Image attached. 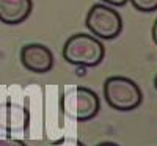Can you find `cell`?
I'll return each mask as SVG.
<instances>
[{
	"instance_id": "1",
	"label": "cell",
	"mask_w": 157,
	"mask_h": 146,
	"mask_svg": "<svg viewBox=\"0 0 157 146\" xmlns=\"http://www.w3.org/2000/svg\"><path fill=\"white\" fill-rule=\"evenodd\" d=\"M105 57V46L90 33H75L63 46V58L72 66L94 68Z\"/></svg>"
},
{
	"instance_id": "2",
	"label": "cell",
	"mask_w": 157,
	"mask_h": 146,
	"mask_svg": "<svg viewBox=\"0 0 157 146\" xmlns=\"http://www.w3.org/2000/svg\"><path fill=\"white\" fill-rule=\"evenodd\" d=\"M107 105L118 112H130L138 109L143 102V91L132 79L124 75L109 77L102 86Z\"/></svg>"
},
{
	"instance_id": "3",
	"label": "cell",
	"mask_w": 157,
	"mask_h": 146,
	"mask_svg": "<svg viewBox=\"0 0 157 146\" xmlns=\"http://www.w3.org/2000/svg\"><path fill=\"white\" fill-rule=\"evenodd\" d=\"M61 109L69 118L85 123L99 113L101 101L93 90L86 86H72L61 96Z\"/></svg>"
},
{
	"instance_id": "4",
	"label": "cell",
	"mask_w": 157,
	"mask_h": 146,
	"mask_svg": "<svg viewBox=\"0 0 157 146\" xmlns=\"http://www.w3.org/2000/svg\"><path fill=\"white\" fill-rule=\"evenodd\" d=\"M85 25L93 36L104 41H110L121 35L123 17L113 6L105 3H94L86 13Z\"/></svg>"
},
{
	"instance_id": "5",
	"label": "cell",
	"mask_w": 157,
	"mask_h": 146,
	"mask_svg": "<svg viewBox=\"0 0 157 146\" xmlns=\"http://www.w3.org/2000/svg\"><path fill=\"white\" fill-rule=\"evenodd\" d=\"M21 63L25 69L36 74H46L54 68V54L52 50L39 43L25 44L21 49Z\"/></svg>"
},
{
	"instance_id": "6",
	"label": "cell",
	"mask_w": 157,
	"mask_h": 146,
	"mask_svg": "<svg viewBox=\"0 0 157 146\" xmlns=\"http://www.w3.org/2000/svg\"><path fill=\"white\" fill-rule=\"evenodd\" d=\"M33 11L32 0H0V22L17 25L27 21Z\"/></svg>"
},
{
	"instance_id": "7",
	"label": "cell",
	"mask_w": 157,
	"mask_h": 146,
	"mask_svg": "<svg viewBox=\"0 0 157 146\" xmlns=\"http://www.w3.org/2000/svg\"><path fill=\"white\" fill-rule=\"evenodd\" d=\"M137 11L141 13H152L157 11V0H129Z\"/></svg>"
},
{
	"instance_id": "8",
	"label": "cell",
	"mask_w": 157,
	"mask_h": 146,
	"mask_svg": "<svg viewBox=\"0 0 157 146\" xmlns=\"http://www.w3.org/2000/svg\"><path fill=\"white\" fill-rule=\"evenodd\" d=\"M102 3L110 5V6H124L129 0H101Z\"/></svg>"
},
{
	"instance_id": "9",
	"label": "cell",
	"mask_w": 157,
	"mask_h": 146,
	"mask_svg": "<svg viewBox=\"0 0 157 146\" xmlns=\"http://www.w3.org/2000/svg\"><path fill=\"white\" fill-rule=\"evenodd\" d=\"M151 35H152V41L157 44V19L154 21L152 24V30H151Z\"/></svg>"
},
{
	"instance_id": "10",
	"label": "cell",
	"mask_w": 157,
	"mask_h": 146,
	"mask_svg": "<svg viewBox=\"0 0 157 146\" xmlns=\"http://www.w3.org/2000/svg\"><path fill=\"white\" fill-rule=\"evenodd\" d=\"M98 146H118V144H115V143H101Z\"/></svg>"
},
{
	"instance_id": "11",
	"label": "cell",
	"mask_w": 157,
	"mask_h": 146,
	"mask_svg": "<svg viewBox=\"0 0 157 146\" xmlns=\"http://www.w3.org/2000/svg\"><path fill=\"white\" fill-rule=\"evenodd\" d=\"M154 88H155V90H157V75H155V77H154Z\"/></svg>"
}]
</instances>
